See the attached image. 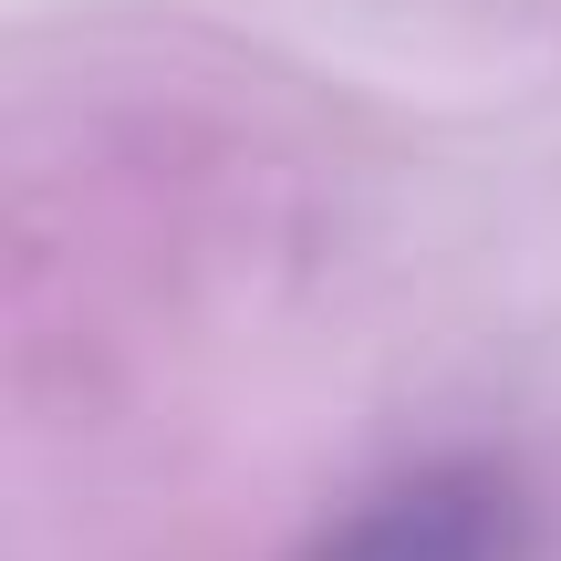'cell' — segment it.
<instances>
[{
  "mask_svg": "<svg viewBox=\"0 0 561 561\" xmlns=\"http://www.w3.org/2000/svg\"><path fill=\"white\" fill-rule=\"evenodd\" d=\"M291 561H530V489L489 458H426L343 500Z\"/></svg>",
  "mask_w": 561,
  "mask_h": 561,
  "instance_id": "obj_1",
  "label": "cell"
}]
</instances>
